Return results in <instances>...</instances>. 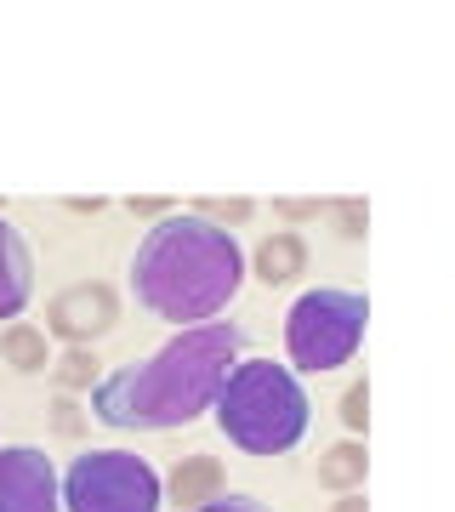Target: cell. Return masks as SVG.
Masks as SVG:
<instances>
[{"mask_svg": "<svg viewBox=\"0 0 455 512\" xmlns=\"http://www.w3.org/2000/svg\"><path fill=\"white\" fill-rule=\"evenodd\" d=\"M194 512H273L268 501H256V495H217V501H205Z\"/></svg>", "mask_w": 455, "mask_h": 512, "instance_id": "obj_15", "label": "cell"}, {"mask_svg": "<svg viewBox=\"0 0 455 512\" xmlns=\"http://www.w3.org/2000/svg\"><path fill=\"white\" fill-rule=\"evenodd\" d=\"M336 222H342L347 239H359L364 234V205H336Z\"/></svg>", "mask_w": 455, "mask_h": 512, "instance_id": "obj_17", "label": "cell"}, {"mask_svg": "<svg viewBox=\"0 0 455 512\" xmlns=\"http://www.w3.org/2000/svg\"><path fill=\"white\" fill-rule=\"evenodd\" d=\"M342 427H347V433H364V427H370V393H364V382L347 387V399H342Z\"/></svg>", "mask_w": 455, "mask_h": 512, "instance_id": "obj_14", "label": "cell"}, {"mask_svg": "<svg viewBox=\"0 0 455 512\" xmlns=\"http://www.w3.org/2000/svg\"><path fill=\"white\" fill-rule=\"evenodd\" d=\"M0 359L6 365H18V370H46V330L35 325H12V330H0Z\"/></svg>", "mask_w": 455, "mask_h": 512, "instance_id": "obj_12", "label": "cell"}, {"mask_svg": "<svg viewBox=\"0 0 455 512\" xmlns=\"http://www.w3.org/2000/svg\"><path fill=\"white\" fill-rule=\"evenodd\" d=\"M364 467H370V461H364V444L347 439V444H336V450H325V456H319V484L353 495L364 484Z\"/></svg>", "mask_w": 455, "mask_h": 512, "instance_id": "obj_11", "label": "cell"}, {"mask_svg": "<svg viewBox=\"0 0 455 512\" xmlns=\"http://www.w3.org/2000/svg\"><path fill=\"white\" fill-rule=\"evenodd\" d=\"M80 427H86V421H80V410L63 399V404H57V433H80Z\"/></svg>", "mask_w": 455, "mask_h": 512, "instance_id": "obj_18", "label": "cell"}, {"mask_svg": "<svg viewBox=\"0 0 455 512\" xmlns=\"http://www.w3.org/2000/svg\"><path fill=\"white\" fill-rule=\"evenodd\" d=\"M0 512H63L57 467L35 444H6L0 450Z\"/></svg>", "mask_w": 455, "mask_h": 512, "instance_id": "obj_6", "label": "cell"}, {"mask_svg": "<svg viewBox=\"0 0 455 512\" xmlns=\"http://www.w3.org/2000/svg\"><path fill=\"white\" fill-rule=\"evenodd\" d=\"M336 512H364V501H359V495H342V501H336Z\"/></svg>", "mask_w": 455, "mask_h": 512, "instance_id": "obj_19", "label": "cell"}, {"mask_svg": "<svg viewBox=\"0 0 455 512\" xmlns=\"http://www.w3.org/2000/svg\"><path fill=\"white\" fill-rule=\"evenodd\" d=\"M245 285V251L222 222L200 211H165L131 256L137 308L177 330L211 325Z\"/></svg>", "mask_w": 455, "mask_h": 512, "instance_id": "obj_2", "label": "cell"}, {"mask_svg": "<svg viewBox=\"0 0 455 512\" xmlns=\"http://www.w3.org/2000/svg\"><path fill=\"white\" fill-rule=\"evenodd\" d=\"M217 427L222 439L245 450V456H291L296 444L308 439V387L291 365H273V359H239L228 370V382L217 387Z\"/></svg>", "mask_w": 455, "mask_h": 512, "instance_id": "obj_3", "label": "cell"}, {"mask_svg": "<svg viewBox=\"0 0 455 512\" xmlns=\"http://www.w3.org/2000/svg\"><path fill=\"white\" fill-rule=\"evenodd\" d=\"M222 495V461L217 456H188L177 461V473H171V501L182 512L205 507V501H217Z\"/></svg>", "mask_w": 455, "mask_h": 512, "instance_id": "obj_9", "label": "cell"}, {"mask_svg": "<svg viewBox=\"0 0 455 512\" xmlns=\"http://www.w3.org/2000/svg\"><path fill=\"white\" fill-rule=\"evenodd\" d=\"M63 512H160L165 484L137 450H86L57 473Z\"/></svg>", "mask_w": 455, "mask_h": 512, "instance_id": "obj_5", "label": "cell"}, {"mask_svg": "<svg viewBox=\"0 0 455 512\" xmlns=\"http://www.w3.org/2000/svg\"><path fill=\"white\" fill-rule=\"evenodd\" d=\"M302 268H308V239L302 234H273L256 245V274L268 285H291V279H302Z\"/></svg>", "mask_w": 455, "mask_h": 512, "instance_id": "obj_10", "label": "cell"}, {"mask_svg": "<svg viewBox=\"0 0 455 512\" xmlns=\"http://www.w3.org/2000/svg\"><path fill=\"white\" fill-rule=\"evenodd\" d=\"M97 376H103V365H97V353H91V348H69L63 359H57V382L69 387V393L91 387Z\"/></svg>", "mask_w": 455, "mask_h": 512, "instance_id": "obj_13", "label": "cell"}, {"mask_svg": "<svg viewBox=\"0 0 455 512\" xmlns=\"http://www.w3.org/2000/svg\"><path fill=\"white\" fill-rule=\"evenodd\" d=\"M370 325V302L364 291H342V285H319L302 291L285 313V353H291L296 376H325L342 370L364 342Z\"/></svg>", "mask_w": 455, "mask_h": 512, "instance_id": "obj_4", "label": "cell"}, {"mask_svg": "<svg viewBox=\"0 0 455 512\" xmlns=\"http://www.w3.org/2000/svg\"><path fill=\"white\" fill-rule=\"evenodd\" d=\"M29 302H35V256L18 222L0 217V325H18Z\"/></svg>", "mask_w": 455, "mask_h": 512, "instance_id": "obj_8", "label": "cell"}, {"mask_svg": "<svg viewBox=\"0 0 455 512\" xmlns=\"http://www.w3.org/2000/svg\"><path fill=\"white\" fill-rule=\"evenodd\" d=\"M46 319H52V336L86 348V342H97V336H109L120 325V302H114V291L103 279H80V285H69V291L57 296Z\"/></svg>", "mask_w": 455, "mask_h": 512, "instance_id": "obj_7", "label": "cell"}, {"mask_svg": "<svg viewBox=\"0 0 455 512\" xmlns=\"http://www.w3.org/2000/svg\"><path fill=\"white\" fill-rule=\"evenodd\" d=\"M245 348H251V336L239 325H222V319L177 330L148 359L103 370L91 382V416L103 421V427H126V433L188 427V421H200L217 404V387L245 359Z\"/></svg>", "mask_w": 455, "mask_h": 512, "instance_id": "obj_1", "label": "cell"}, {"mask_svg": "<svg viewBox=\"0 0 455 512\" xmlns=\"http://www.w3.org/2000/svg\"><path fill=\"white\" fill-rule=\"evenodd\" d=\"M200 217H211V222H245V217H251V205H245V200H234V205H222V200H211V205H200Z\"/></svg>", "mask_w": 455, "mask_h": 512, "instance_id": "obj_16", "label": "cell"}]
</instances>
